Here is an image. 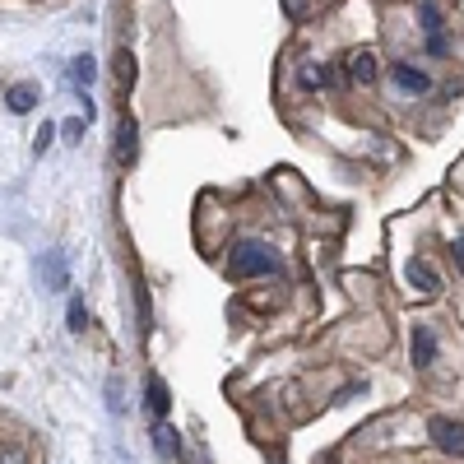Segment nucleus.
I'll use <instances>...</instances> for the list:
<instances>
[{
    "label": "nucleus",
    "instance_id": "nucleus-17",
    "mask_svg": "<svg viewBox=\"0 0 464 464\" xmlns=\"http://www.w3.org/2000/svg\"><path fill=\"white\" fill-rule=\"evenodd\" d=\"M0 464H28L24 446H0Z\"/></svg>",
    "mask_w": 464,
    "mask_h": 464
},
{
    "label": "nucleus",
    "instance_id": "nucleus-20",
    "mask_svg": "<svg viewBox=\"0 0 464 464\" xmlns=\"http://www.w3.org/2000/svg\"><path fill=\"white\" fill-rule=\"evenodd\" d=\"M52 140H56V126H52V121H47V126H43V130H37V144H33V149H37V153H43V149H47V144H52Z\"/></svg>",
    "mask_w": 464,
    "mask_h": 464
},
{
    "label": "nucleus",
    "instance_id": "nucleus-5",
    "mask_svg": "<svg viewBox=\"0 0 464 464\" xmlns=\"http://www.w3.org/2000/svg\"><path fill=\"white\" fill-rule=\"evenodd\" d=\"M144 409H149L153 422H163L168 409H172V395H168V385H163L159 376H149V381H144Z\"/></svg>",
    "mask_w": 464,
    "mask_h": 464
},
{
    "label": "nucleus",
    "instance_id": "nucleus-13",
    "mask_svg": "<svg viewBox=\"0 0 464 464\" xmlns=\"http://www.w3.org/2000/svg\"><path fill=\"white\" fill-rule=\"evenodd\" d=\"M130 84H135V56L130 52H116V89L130 93Z\"/></svg>",
    "mask_w": 464,
    "mask_h": 464
},
{
    "label": "nucleus",
    "instance_id": "nucleus-6",
    "mask_svg": "<svg viewBox=\"0 0 464 464\" xmlns=\"http://www.w3.org/2000/svg\"><path fill=\"white\" fill-rule=\"evenodd\" d=\"M135 116H121V121H116V163L121 168H130L135 163Z\"/></svg>",
    "mask_w": 464,
    "mask_h": 464
},
{
    "label": "nucleus",
    "instance_id": "nucleus-19",
    "mask_svg": "<svg viewBox=\"0 0 464 464\" xmlns=\"http://www.w3.org/2000/svg\"><path fill=\"white\" fill-rule=\"evenodd\" d=\"M84 126H89L84 116H74V121H65V126H61V135H65V140H80V135H84Z\"/></svg>",
    "mask_w": 464,
    "mask_h": 464
},
{
    "label": "nucleus",
    "instance_id": "nucleus-7",
    "mask_svg": "<svg viewBox=\"0 0 464 464\" xmlns=\"http://www.w3.org/2000/svg\"><path fill=\"white\" fill-rule=\"evenodd\" d=\"M348 74H353V84H376L381 61L372 52H353V56H348Z\"/></svg>",
    "mask_w": 464,
    "mask_h": 464
},
{
    "label": "nucleus",
    "instance_id": "nucleus-2",
    "mask_svg": "<svg viewBox=\"0 0 464 464\" xmlns=\"http://www.w3.org/2000/svg\"><path fill=\"white\" fill-rule=\"evenodd\" d=\"M428 432H432V441L446 450V455H455V459H464V422H455V418H432L428 422Z\"/></svg>",
    "mask_w": 464,
    "mask_h": 464
},
{
    "label": "nucleus",
    "instance_id": "nucleus-10",
    "mask_svg": "<svg viewBox=\"0 0 464 464\" xmlns=\"http://www.w3.org/2000/svg\"><path fill=\"white\" fill-rule=\"evenodd\" d=\"M432 358H437V339H432L428 325H418L413 330V362L418 367H432Z\"/></svg>",
    "mask_w": 464,
    "mask_h": 464
},
{
    "label": "nucleus",
    "instance_id": "nucleus-14",
    "mask_svg": "<svg viewBox=\"0 0 464 464\" xmlns=\"http://www.w3.org/2000/svg\"><path fill=\"white\" fill-rule=\"evenodd\" d=\"M153 446H159L168 459H177V432L168 428V422H159V428H153Z\"/></svg>",
    "mask_w": 464,
    "mask_h": 464
},
{
    "label": "nucleus",
    "instance_id": "nucleus-4",
    "mask_svg": "<svg viewBox=\"0 0 464 464\" xmlns=\"http://www.w3.org/2000/svg\"><path fill=\"white\" fill-rule=\"evenodd\" d=\"M404 279H409V288H413V293H422V297H437V293H441V275H437V269H432L428 260H409Z\"/></svg>",
    "mask_w": 464,
    "mask_h": 464
},
{
    "label": "nucleus",
    "instance_id": "nucleus-16",
    "mask_svg": "<svg viewBox=\"0 0 464 464\" xmlns=\"http://www.w3.org/2000/svg\"><path fill=\"white\" fill-rule=\"evenodd\" d=\"M297 80H302V89H325L321 65H302V70H297Z\"/></svg>",
    "mask_w": 464,
    "mask_h": 464
},
{
    "label": "nucleus",
    "instance_id": "nucleus-12",
    "mask_svg": "<svg viewBox=\"0 0 464 464\" xmlns=\"http://www.w3.org/2000/svg\"><path fill=\"white\" fill-rule=\"evenodd\" d=\"M5 102H10V111H14V116H24V111H33V107H37V89H33V84H10Z\"/></svg>",
    "mask_w": 464,
    "mask_h": 464
},
{
    "label": "nucleus",
    "instance_id": "nucleus-9",
    "mask_svg": "<svg viewBox=\"0 0 464 464\" xmlns=\"http://www.w3.org/2000/svg\"><path fill=\"white\" fill-rule=\"evenodd\" d=\"M43 284L56 293V288H70V269H65V256L61 251H47L43 260Z\"/></svg>",
    "mask_w": 464,
    "mask_h": 464
},
{
    "label": "nucleus",
    "instance_id": "nucleus-18",
    "mask_svg": "<svg viewBox=\"0 0 464 464\" xmlns=\"http://www.w3.org/2000/svg\"><path fill=\"white\" fill-rule=\"evenodd\" d=\"M306 10H312V0H284V14L288 19H306Z\"/></svg>",
    "mask_w": 464,
    "mask_h": 464
},
{
    "label": "nucleus",
    "instance_id": "nucleus-1",
    "mask_svg": "<svg viewBox=\"0 0 464 464\" xmlns=\"http://www.w3.org/2000/svg\"><path fill=\"white\" fill-rule=\"evenodd\" d=\"M279 269V256L269 251L265 242H237L227 256V275L232 279H256V275H275Z\"/></svg>",
    "mask_w": 464,
    "mask_h": 464
},
{
    "label": "nucleus",
    "instance_id": "nucleus-11",
    "mask_svg": "<svg viewBox=\"0 0 464 464\" xmlns=\"http://www.w3.org/2000/svg\"><path fill=\"white\" fill-rule=\"evenodd\" d=\"M93 74H98V65H93L89 52H84V56H74V61H70V89H80V93H84V89L93 84Z\"/></svg>",
    "mask_w": 464,
    "mask_h": 464
},
{
    "label": "nucleus",
    "instance_id": "nucleus-15",
    "mask_svg": "<svg viewBox=\"0 0 464 464\" xmlns=\"http://www.w3.org/2000/svg\"><path fill=\"white\" fill-rule=\"evenodd\" d=\"M65 321H70V330H74V334H84V325H89V312H84V302H80V297L70 302V312H65Z\"/></svg>",
    "mask_w": 464,
    "mask_h": 464
},
{
    "label": "nucleus",
    "instance_id": "nucleus-3",
    "mask_svg": "<svg viewBox=\"0 0 464 464\" xmlns=\"http://www.w3.org/2000/svg\"><path fill=\"white\" fill-rule=\"evenodd\" d=\"M418 19H422V33H428V52L432 56H446V28H441V10L432 0H422L418 5Z\"/></svg>",
    "mask_w": 464,
    "mask_h": 464
},
{
    "label": "nucleus",
    "instance_id": "nucleus-21",
    "mask_svg": "<svg viewBox=\"0 0 464 464\" xmlns=\"http://www.w3.org/2000/svg\"><path fill=\"white\" fill-rule=\"evenodd\" d=\"M455 251H459V269H464V237H459V242H455Z\"/></svg>",
    "mask_w": 464,
    "mask_h": 464
},
{
    "label": "nucleus",
    "instance_id": "nucleus-8",
    "mask_svg": "<svg viewBox=\"0 0 464 464\" xmlns=\"http://www.w3.org/2000/svg\"><path fill=\"white\" fill-rule=\"evenodd\" d=\"M391 80H395L404 93H428V89H432V80H428V74H422V70H413V65H404V61L391 70Z\"/></svg>",
    "mask_w": 464,
    "mask_h": 464
}]
</instances>
